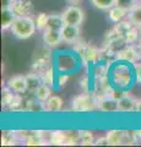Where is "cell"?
<instances>
[{"mask_svg": "<svg viewBox=\"0 0 141 147\" xmlns=\"http://www.w3.org/2000/svg\"><path fill=\"white\" fill-rule=\"evenodd\" d=\"M61 17L64 21V25H74V26H81L84 22L85 13L84 10L76 5H70L67 6L64 11L61 12Z\"/></svg>", "mask_w": 141, "mask_h": 147, "instance_id": "obj_6", "label": "cell"}, {"mask_svg": "<svg viewBox=\"0 0 141 147\" xmlns=\"http://www.w3.org/2000/svg\"><path fill=\"white\" fill-rule=\"evenodd\" d=\"M43 42L48 48H57L63 42L61 38V32L60 30H54V28H45L42 32Z\"/></svg>", "mask_w": 141, "mask_h": 147, "instance_id": "obj_12", "label": "cell"}, {"mask_svg": "<svg viewBox=\"0 0 141 147\" xmlns=\"http://www.w3.org/2000/svg\"><path fill=\"white\" fill-rule=\"evenodd\" d=\"M13 0H3V7H10L12 5Z\"/></svg>", "mask_w": 141, "mask_h": 147, "instance_id": "obj_39", "label": "cell"}, {"mask_svg": "<svg viewBox=\"0 0 141 147\" xmlns=\"http://www.w3.org/2000/svg\"><path fill=\"white\" fill-rule=\"evenodd\" d=\"M10 9L16 16H32L33 4L31 0H13Z\"/></svg>", "mask_w": 141, "mask_h": 147, "instance_id": "obj_14", "label": "cell"}, {"mask_svg": "<svg viewBox=\"0 0 141 147\" xmlns=\"http://www.w3.org/2000/svg\"><path fill=\"white\" fill-rule=\"evenodd\" d=\"M63 26H64V21H63L61 13H52V15H49V21H48L47 28L61 30Z\"/></svg>", "mask_w": 141, "mask_h": 147, "instance_id": "obj_27", "label": "cell"}, {"mask_svg": "<svg viewBox=\"0 0 141 147\" xmlns=\"http://www.w3.org/2000/svg\"><path fill=\"white\" fill-rule=\"evenodd\" d=\"M6 86L15 93H25L28 91V82L27 77L24 75H15L10 77L6 82Z\"/></svg>", "mask_w": 141, "mask_h": 147, "instance_id": "obj_13", "label": "cell"}, {"mask_svg": "<svg viewBox=\"0 0 141 147\" xmlns=\"http://www.w3.org/2000/svg\"><path fill=\"white\" fill-rule=\"evenodd\" d=\"M45 104V112H51V113H58L60 112L63 108V99L59 96H51L47 100L44 102Z\"/></svg>", "mask_w": 141, "mask_h": 147, "instance_id": "obj_20", "label": "cell"}, {"mask_svg": "<svg viewBox=\"0 0 141 147\" xmlns=\"http://www.w3.org/2000/svg\"><path fill=\"white\" fill-rule=\"evenodd\" d=\"M65 134H66L65 146L76 145L77 142H80V130H69V131H65Z\"/></svg>", "mask_w": 141, "mask_h": 147, "instance_id": "obj_32", "label": "cell"}, {"mask_svg": "<svg viewBox=\"0 0 141 147\" xmlns=\"http://www.w3.org/2000/svg\"><path fill=\"white\" fill-rule=\"evenodd\" d=\"M25 112H30V113H42L45 112V104L42 100H39L38 98H30L26 100L25 103Z\"/></svg>", "mask_w": 141, "mask_h": 147, "instance_id": "obj_18", "label": "cell"}, {"mask_svg": "<svg viewBox=\"0 0 141 147\" xmlns=\"http://www.w3.org/2000/svg\"><path fill=\"white\" fill-rule=\"evenodd\" d=\"M135 112L141 113V98L136 99V104H135Z\"/></svg>", "mask_w": 141, "mask_h": 147, "instance_id": "obj_38", "label": "cell"}, {"mask_svg": "<svg viewBox=\"0 0 141 147\" xmlns=\"http://www.w3.org/2000/svg\"><path fill=\"white\" fill-rule=\"evenodd\" d=\"M53 63H52V53L51 50L47 49V50H43V54H37L34 57V60L32 63V70L34 72H40L44 69H47L49 66H52Z\"/></svg>", "mask_w": 141, "mask_h": 147, "instance_id": "obj_11", "label": "cell"}, {"mask_svg": "<svg viewBox=\"0 0 141 147\" xmlns=\"http://www.w3.org/2000/svg\"><path fill=\"white\" fill-rule=\"evenodd\" d=\"M22 96L21 93H15V96H13V98L11 100L10 105H9V110H12V112H17V110H20L22 108Z\"/></svg>", "mask_w": 141, "mask_h": 147, "instance_id": "obj_33", "label": "cell"}, {"mask_svg": "<svg viewBox=\"0 0 141 147\" xmlns=\"http://www.w3.org/2000/svg\"><path fill=\"white\" fill-rule=\"evenodd\" d=\"M94 145H96V146H99V145H107V146H109V142L107 140V137L104 136V137H101V139H96V141H94Z\"/></svg>", "mask_w": 141, "mask_h": 147, "instance_id": "obj_37", "label": "cell"}, {"mask_svg": "<svg viewBox=\"0 0 141 147\" xmlns=\"http://www.w3.org/2000/svg\"><path fill=\"white\" fill-rule=\"evenodd\" d=\"M16 18V15L10 7H3L1 9V28L4 31L10 30Z\"/></svg>", "mask_w": 141, "mask_h": 147, "instance_id": "obj_19", "label": "cell"}, {"mask_svg": "<svg viewBox=\"0 0 141 147\" xmlns=\"http://www.w3.org/2000/svg\"><path fill=\"white\" fill-rule=\"evenodd\" d=\"M10 31L17 39H28L37 31V26L32 16H16Z\"/></svg>", "mask_w": 141, "mask_h": 147, "instance_id": "obj_2", "label": "cell"}, {"mask_svg": "<svg viewBox=\"0 0 141 147\" xmlns=\"http://www.w3.org/2000/svg\"><path fill=\"white\" fill-rule=\"evenodd\" d=\"M20 141L19 132L17 131H5L1 136V145L3 146H12Z\"/></svg>", "mask_w": 141, "mask_h": 147, "instance_id": "obj_25", "label": "cell"}, {"mask_svg": "<svg viewBox=\"0 0 141 147\" xmlns=\"http://www.w3.org/2000/svg\"><path fill=\"white\" fill-rule=\"evenodd\" d=\"M96 96V94H94ZM97 98V109H99L103 113H115L119 112V104H118V99L112 97L111 94L107 96H101Z\"/></svg>", "mask_w": 141, "mask_h": 147, "instance_id": "obj_9", "label": "cell"}, {"mask_svg": "<svg viewBox=\"0 0 141 147\" xmlns=\"http://www.w3.org/2000/svg\"><path fill=\"white\" fill-rule=\"evenodd\" d=\"M136 1H141V0H136Z\"/></svg>", "mask_w": 141, "mask_h": 147, "instance_id": "obj_44", "label": "cell"}, {"mask_svg": "<svg viewBox=\"0 0 141 147\" xmlns=\"http://www.w3.org/2000/svg\"><path fill=\"white\" fill-rule=\"evenodd\" d=\"M126 16H128V10L119 5H115L108 10V18L113 24H118V22L125 20Z\"/></svg>", "mask_w": 141, "mask_h": 147, "instance_id": "obj_16", "label": "cell"}, {"mask_svg": "<svg viewBox=\"0 0 141 147\" xmlns=\"http://www.w3.org/2000/svg\"><path fill=\"white\" fill-rule=\"evenodd\" d=\"M13 96H15V92H12L7 86L4 87L3 88V94H1V105H3V108H9V105H10Z\"/></svg>", "mask_w": 141, "mask_h": 147, "instance_id": "obj_31", "label": "cell"}, {"mask_svg": "<svg viewBox=\"0 0 141 147\" xmlns=\"http://www.w3.org/2000/svg\"><path fill=\"white\" fill-rule=\"evenodd\" d=\"M48 142L52 145H57V146H65L66 142V134L65 131H60V130H54L49 132V137H48Z\"/></svg>", "mask_w": 141, "mask_h": 147, "instance_id": "obj_23", "label": "cell"}, {"mask_svg": "<svg viewBox=\"0 0 141 147\" xmlns=\"http://www.w3.org/2000/svg\"><path fill=\"white\" fill-rule=\"evenodd\" d=\"M34 97L38 98L39 100H42V102H45L49 97L52 96V87L45 85V84H42L37 90L34 91Z\"/></svg>", "mask_w": 141, "mask_h": 147, "instance_id": "obj_26", "label": "cell"}, {"mask_svg": "<svg viewBox=\"0 0 141 147\" xmlns=\"http://www.w3.org/2000/svg\"><path fill=\"white\" fill-rule=\"evenodd\" d=\"M138 44H141V27L139 28V34H138Z\"/></svg>", "mask_w": 141, "mask_h": 147, "instance_id": "obj_40", "label": "cell"}, {"mask_svg": "<svg viewBox=\"0 0 141 147\" xmlns=\"http://www.w3.org/2000/svg\"><path fill=\"white\" fill-rule=\"evenodd\" d=\"M118 34L126 42V44H135L138 43V34H139V27L134 26L131 22L126 18L118 24H114L113 27Z\"/></svg>", "mask_w": 141, "mask_h": 147, "instance_id": "obj_5", "label": "cell"}, {"mask_svg": "<svg viewBox=\"0 0 141 147\" xmlns=\"http://www.w3.org/2000/svg\"><path fill=\"white\" fill-rule=\"evenodd\" d=\"M94 139L93 132L90 130H80V142L84 146H88V145H94Z\"/></svg>", "mask_w": 141, "mask_h": 147, "instance_id": "obj_29", "label": "cell"}, {"mask_svg": "<svg viewBox=\"0 0 141 147\" xmlns=\"http://www.w3.org/2000/svg\"><path fill=\"white\" fill-rule=\"evenodd\" d=\"M135 134H136V136H138V139H140V140H141V130L135 131Z\"/></svg>", "mask_w": 141, "mask_h": 147, "instance_id": "obj_41", "label": "cell"}, {"mask_svg": "<svg viewBox=\"0 0 141 147\" xmlns=\"http://www.w3.org/2000/svg\"><path fill=\"white\" fill-rule=\"evenodd\" d=\"M118 104H119V112H121V113L135 112L136 99L126 92L124 96H121V97L118 99Z\"/></svg>", "mask_w": 141, "mask_h": 147, "instance_id": "obj_15", "label": "cell"}, {"mask_svg": "<svg viewBox=\"0 0 141 147\" xmlns=\"http://www.w3.org/2000/svg\"><path fill=\"white\" fill-rule=\"evenodd\" d=\"M90 86H91V84H90V77L88 76H85L80 80V87L82 88L84 92H86V93H90Z\"/></svg>", "mask_w": 141, "mask_h": 147, "instance_id": "obj_36", "label": "cell"}, {"mask_svg": "<svg viewBox=\"0 0 141 147\" xmlns=\"http://www.w3.org/2000/svg\"><path fill=\"white\" fill-rule=\"evenodd\" d=\"M129 63L120 61V64H117L111 69L109 72V79L112 81L113 87L120 90H126L131 86V82L134 81L135 72L131 70L128 65Z\"/></svg>", "mask_w": 141, "mask_h": 147, "instance_id": "obj_1", "label": "cell"}, {"mask_svg": "<svg viewBox=\"0 0 141 147\" xmlns=\"http://www.w3.org/2000/svg\"><path fill=\"white\" fill-rule=\"evenodd\" d=\"M92 5L99 10H109L117 5V0H91Z\"/></svg>", "mask_w": 141, "mask_h": 147, "instance_id": "obj_28", "label": "cell"}, {"mask_svg": "<svg viewBox=\"0 0 141 147\" xmlns=\"http://www.w3.org/2000/svg\"><path fill=\"white\" fill-rule=\"evenodd\" d=\"M97 108V98L94 93H81L72 99L71 102V110L75 113H86Z\"/></svg>", "mask_w": 141, "mask_h": 147, "instance_id": "obj_4", "label": "cell"}, {"mask_svg": "<svg viewBox=\"0 0 141 147\" xmlns=\"http://www.w3.org/2000/svg\"><path fill=\"white\" fill-rule=\"evenodd\" d=\"M77 65H79V61L76 60L75 55L66 54V53H63L59 55L57 59V63H55L57 70L59 72H66V74L75 71Z\"/></svg>", "mask_w": 141, "mask_h": 147, "instance_id": "obj_8", "label": "cell"}, {"mask_svg": "<svg viewBox=\"0 0 141 147\" xmlns=\"http://www.w3.org/2000/svg\"><path fill=\"white\" fill-rule=\"evenodd\" d=\"M61 38L63 42L66 44H75L80 40V26L74 25H64L61 27Z\"/></svg>", "mask_w": 141, "mask_h": 147, "instance_id": "obj_10", "label": "cell"}, {"mask_svg": "<svg viewBox=\"0 0 141 147\" xmlns=\"http://www.w3.org/2000/svg\"><path fill=\"white\" fill-rule=\"evenodd\" d=\"M67 1L71 3V4H74V5H75V4H77V3L80 1V0H67Z\"/></svg>", "mask_w": 141, "mask_h": 147, "instance_id": "obj_42", "label": "cell"}, {"mask_svg": "<svg viewBox=\"0 0 141 147\" xmlns=\"http://www.w3.org/2000/svg\"><path fill=\"white\" fill-rule=\"evenodd\" d=\"M34 21H36V26H37V30L40 31V32H43V31L48 27L49 15H47V13H44V12H40V13H38V15L36 16Z\"/></svg>", "mask_w": 141, "mask_h": 147, "instance_id": "obj_30", "label": "cell"}, {"mask_svg": "<svg viewBox=\"0 0 141 147\" xmlns=\"http://www.w3.org/2000/svg\"><path fill=\"white\" fill-rule=\"evenodd\" d=\"M136 47H138L139 52H140V55H141V44H136Z\"/></svg>", "mask_w": 141, "mask_h": 147, "instance_id": "obj_43", "label": "cell"}, {"mask_svg": "<svg viewBox=\"0 0 141 147\" xmlns=\"http://www.w3.org/2000/svg\"><path fill=\"white\" fill-rule=\"evenodd\" d=\"M126 18L136 27H141V1H138L135 5L128 11Z\"/></svg>", "mask_w": 141, "mask_h": 147, "instance_id": "obj_21", "label": "cell"}, {"mask_svg": "<svg viewBox=\"0 0 141 147\" xmlns=\"http://www.w3.org/2000/svg\"><path fill=\"white\" fill-rule=\"evenodd\" d=\"M118 61H125L129 64H136L141 60V55L135 44H126L117 53Z\"/></svg>", "mask_w": 141, "mask_h": 147, "instance_id": "obj_7", "label": "cell"}, {"mask_svg": "<svg viewBox=\"0 0 141 147\" xmlns=\"http://www.w3.org/2000/svg\"><path fill=\"white\" fill-rule=\"evenodd\" d=\"M136 3H138L136 0H117V5H119V6H121V7L126 9L128 11L135 5Z\"/></svg>", "mask_w": 141, "mask_h": 147, "instance_id": "obj_35", "label": "cell"}, {"mask_svg": "<svg viewBox=\"0 0 141 147\" xmlns=\"http://www.w3.org/2000/svg\"><path fill=\"white\" fill-rule=\"evenodd\" d=\"M27 77V82H28V91L34 93V91L38 88V87L43 84L42 79H40V75L38 72H31L28 75H26Z\"/></svg>", "mask_w": 141, "mask_h": 147, "instance_id": "obj_24", "label": "cell"}, {"mask_svg": "<svg viewBox=\"0 0 141 147\" xmlns=\"http://www.w3.org/2000/svg\"><path fill=\"white\" fill-rule=\"evenodd\" d=\"M67 80H69V74H66V72H59L58 75H57L55 82L58 84L59 87H64L66 85Z\"/></svg>", "mask_w": 141, "mask_h": 147, "instance_id": "obj_34", "label": "cell"}, {"mask_svg": "<svg viewBox=\"0 0 141 147\" xmlns=\"http://www.w3.org/2000/svg\"><path fill=\"white\" fill-rule=\"evenodd\" d=\"M40 75V79H42V82L48 86L53 87L54 84H55V80H57V75H55V70H54V66H49L47 69H44L40 72H38Z\"/></svg>", "mask_w": 141, "mask_h": 147, "instance_id": "obj_22", "label": "cell"}, {"mask_svg": "<svg viewBox=\"0 0 141 147\" xmlns=\"http://www.w3.org/2000/svg\"><path fill=\"white\" fill-rule=\"evenodd\" d=\"M107 140L109 146H119L125 144V131L121 130H109L107 132Z\"/></svg>", "mask_w": 141, "mask_h": 147, "instance_id": "obj_17", "label": "cell"}, {"mask_svg": "<svg viewBox=\"0 0 141 147\" xmlns=\"http://www.w3.org/2000/svg\"><path fill=\"white\" fill-rule=\"evenodd\" d=\"M74 50L85 65H91V64L94 65V64L101 61V49L94 48L93 45H91L88 43L80 42L79 40L77 43H75Z\"/></svg>", "mask_w": 141, "mask_h": 147, "instance_id": "obj_3", "label": "cell"}]
</instances>
